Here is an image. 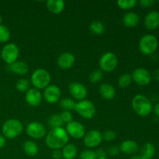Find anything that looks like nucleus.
Segmentation results:
<instances>
[{"label":"nucleus","instance_id":"nucleus-1","mask_svg":"<svg viewBox=\"0 0 159 159\" xmlns=\"http://www.w3.org/2000/svg\"><path fill=\"white\" fill-rule=\"evenodd\" d=\"M69 136L63 127L51 129L45 137V143L49 148L52 150H60L63 148L68 142Z\"/></svg>","mask_w":159,"mask_h":159},{"label":"nucleus","instance_id":"nucleus-2","mask_svg":"<svg viewBox=\"0 0 159 159\" xmlns=\"http://www.w3.org/2000/svg\"><path fill=\"white\" fill-rule=\"evenodd\" d=\"M134 111L140 116H147L153 110L152 103L147 96L138 94L134 96L131 102Z\"/></svg>","mask_w":159,"mask_h":159},{"label":"nucleus","instance_id":"nucleus-3","mask_svg":"<svg viewBox=\"0 0 159 159\" xmlns=\"http://www.w3.org/2000/svg\"><path fill=\"white\" fill-rule=\"evenodd\" d=\"M23 130V124L16 119H9L5 121L2 127V132L4 138L14 139L21 134Z\"/></svg>","mask_w":159,"mask_h":159},{"label":"nucleus","instance_id":"nucleus-4","mask_svg":"<svg viewBox=\"0 0 159 159\" xmlns=\"http://www.w3.org/2000/svg\"><path fill=\"white\" fill-rule=\"evenodd\" d=\"M51 75L43 68H37L31 75L30 82L34 87L37 89H44L51 82Z\"/></svg>","mask_w":159,"mask_h":159},{"label":"nucleus","instance_id":"nucleus-5","mask_svg":"<svg viewBox=\"0 0 159 159\" xmlns=\"http://www.w3.org/2000/svg\"><path fill=\"white\" fill-rule=\"evenodd\" d=\"M158 47V40L153 34H145L139 41V50L145 55H152L157 51Z\"/></svg>","mask_w":159,"mask_h":159},{"label":"nucleus","instance_id":"nucleus-6","mask_svg":"<svg viewBox=\"0 0 159 159\" xmlns=\"http://www.w3.org/2000/svg\"><path fill=\"white\" fill-rule=\"evenodd\" d=\"M75 110L82 118H85L86 120L92 119L96 114L95 105L93 104V102L88 100V99H84V100L76 102Z\"/></svg>","mask_w":159,"mask_h":159},{"label":"nucleus","instance_id":"nucleus-7","mask_svg":"<svg viewBox=\"0 0 159 159\" xmlns=\"http://www.w3.org/2000/svg\"><path fill=\"white\" fill-rule=\"evenodd\" d=\"M19 54H20L19 48L13 43H6L1 51L2 58L9 65L16 61L19 57Z\"/></svg>","mask_w":159,"mask_h":159},{"label":"nucleus","instance_id":"nucleus-8","mask_svg":"<svg viewBox=\"0 0 159 159\" xmlns=\"http://www.w3.org/2000/svg\"><path fill=\"white\" fill-rule=\"evenodd\" d=\"M118 65V58L113 52H107L99 59V67L102 71L110 72L115 70Z\"/></svg>","mask_w":159,"mask_h":159},{"label":"nucleus","instance_id":"nucleus-9","mask_svg":"<svg viewBox=\"0 0 159 159\" xmlns=\"http://www.w3.org/2000/svg\"><path fill=\"white\" fill-rule=\"evenodd\" d=\"M26 132L29 137L33 139H41L47 135L46 127L40 122L34 121L26 126Z\"/></svg>","mask_w":159,"mask_h":159},{"label":"nucleus","instance_id":"nucleus-10","mask_svg":"<svg viewBox=\"0 0 159 159\" xmlns=\"http://www.w3.org/2000/svg\"><path fill=\"white\" fill-rule=\"evenodd\" d=\"M132 79L138 85L145 86L152 82V75L144 68H138L131 74Z\"/></svg>","mask_w":159,"mask_h":159},{"label":"nucleus","instance_id":"nucleus-11","mask_svg":"<svg viewBox=\"0 0 159 159\" xmlns=\"http://www.w3.org/2000/svg\"><path fill=\"white\" fill-rule=\"evenodd\" d=\"M65 130H66L68 136L71 137L74 139L83 138L85 134V127L78 121L72 120L71 122L67 124Z\"/></svg>","mask_w":159,"mask_h":159},{"label":"nucleus","instance_id":"nucleus-12","mask_svg":"<svg viewBox=\"0 0 159 159\" xmlns=\"http://www.w3.org/2000/svg\"><path fill=\"white\" fill-rule=\"evenodd\" d=\"M102 134L96 130H92L85 133L83 138L84 144L89 148L98 147L102 141Z\"/></svg>","mask_w":159,"mask_h":159},{"label":"nucleus","instance_id":"nucleus-13","mask_svg":"<svg viewBox=\"0 0 159 159\" xmlns=\"http://www.w3.org/2000/svg\"><path fill=\"white\" fill-rule=\"evenodd\" d=\"M68 90H69V93L73 99L79 101V102L85 99L87 94H88L86 87L83 84L77 82H71L68 86Z\"/></svg>","mask_w":159,"mask_h":159},{"label":"nucleus","instance_id":"nucleus-14","mask_svg":"<svg viewBox=\"0 0 159 159\" xmlns=\"http://www.w3.org/2000/svg\"><path fill=\"white\" fill-rule=\"evenodd\" d=\"M43 98L48 103H56L59 102L61 96V92L57 85H50L44 89L43 91Z\"/></svg>","mask_w":159,"mask_h":159},{"label":"nucleus","instance_id":"nucleus-15","mask_svg":"<svg viewBox=\"0 0 159 159\" xmlns=\"http://www.w3.org/2000/svg\"><path fill=\"white\" fill-rule=\"evenodd\" d=\"M25 99L28 105L32 107H37L41 103L42 94L40 90L35 88H30L26 93Z\"/></svg>","mask_w":159,"mask_h":159},{"label":"nucleus","instance_id":"nucleus-16","mask_svg":"<svg viewBox=\"0 0 159 159\" xmlns=\"http://www.w3.org/2000/svg\"><path fill=\"white\" fill-rule=\"evenodd\" d=\"M75 57L71 52L62 53L59 55L57 60V65L64 70L70 69L75 65Z\"/></svg>","mask_w":159,"mask_h":159},{"label":"nucleus","instance_id":"nucleus-17","mask_svg":"<svg viewBox=\"0 0 159 159\" xmlns=\"http://www.w3.org/2000/svg\"><path fill=\"white\" fill-rule=\"evenodd\" d=\"M144 26L149 30H154L159 26V12L152 10L144 18Z\"/></svg>","mask_w":159,"mask_h":159},{"label":"nucleus","instance_id":"nucleus-18","mask_svg":"<svg viewBox=\"0 0 159 159\" xmlns=\"http://www.w3.org/2000/svg\"><path fill=\"white\" fill-rule=\"evenodd\" d=\"M120 149V152L126 155H134L139 150V146L138 143L133 140H126L121 143Z\"/></svg>","mask_w":159,"mask_h":159},{"label":"nucleus","instance_id":"nucleus-19","mask_svg":"<svg viewBox=\"0 0 159 159\" xmlns=\"http://www.w3.org/2000/svg\"><path fill=\"white\" fill-rule=\"evenodd\" d=\"M99 92L100 96L107 100L113 99L116 96V90L112 85L109 83H103L99 86Z\"/></svg>","mask_w":159,"mask_h":159},{"label":"nucleus","instance_id":"nucleus-20","mask_svg":"<svg viewBox=\"0 0 159 159\" xmlns=\"http://www.w3.org/2000/svg\"><path fill=\"white\" fill-rule=\"evenodd\" d=\"M48 10L54 14H59L65 9V3L63 0H48L46 2Z\"/></svg>","mask_w":159,"mask_h":159},{"label":"nucleus","instance_id":"nucleus-21","mask_svg":"<svg viewBox=\"0 0 159 159\" xmlns=\"http://www.w3.org/2000/svg\"><path fill=\"white\" fill-rule=\"evenodd\" d=\"M9 70L14 74H16L18 75H24L27 74L29 71V66L27 64L21 61H16V62L12 63L9 65Z\"/></svg>","mask_w":159,"mask_h":159},{"label":"nucleus","instance_id":"nucleus-22","mask_svg":"<svg viewBox=\"0 0 159 159\" xmlns=\"http://www.w3.org/2000/svg\"><path fill=\"white\" fill-rule=\"evenodd\" d=\"M140 22V16L134 12H128L124 14L123 17V23L127 27H135Z\"/></svg>","mask_w":159,"mask_h":159},{"label":"nucleus","instance_id":"nucleus-23","mask_svg":"<svg viewBox=\"0 0 159 159\" xmlns=\"http://www.w3.org/2000/svg\"><path fill=\"white\" fill-rule=\"evenodd\" d=\"M155 154V147L152 143L147 142L141 147L140 156L143 159H152Z\"/></svg>","mask_w":159,"mask_h":159},{"label":"nucleus","instance_id":"nucleus-24","mask_svg":"<svg viewBox=\"0 0 159 159\" xmlns=\"http://www.w3.org/2000/svg\"><path fill=\"white\" fill-rule=\"evenodd\" d=\"M23 149L24 153L30 157L36 156L39 152L38 145L34 141H30V140L25 141L23 146Z\"/></svg>","mask_w":159,"mask_h":159},{"label":"nucleus","instance_id":"nucleus-25","mask_svg":"<svg viewBox=\"0 0 159 159\" xmlns=\"http://www.w3.org/2000/svg\"><path fill=\"white\" fill-rule=\"evenodd\" d=\"M77 154V147L73 144H67L61 150V155L64 159H74Z\"/></svg>","mask_w":159,"mask_h":159},{"label":"nucleus","instance_id":"nucleus-26","mask_svg":"<svg viewBox=\"0 0 159 159\" xmlns=\"http://www.w3.org/2000/svg\"><path fill=\"white\" fill-rule=\"evenodd\" d=\"M76 106V102L71 98H64L59 101V107L63 111H71L75 110Z\"/></svg>","mask_w":159,"mask_h":159},{"label":"nucleus","instance_id":"nucleus-27","mask_svg":"<svg viewBox=\"0 0 159 159\" xmlns=\"http://www.w3.org/2000/svg\"><path fill=\"white\" fill-rule=\"evenodd\" d=\"M89 29L93 34H96V35H101L105 31V26L102 22L95 20L90 23Z\"/></svg>","mask_w":159,"mask_h":159},{"label":"nucleus","instance_id":"nucleus-28","mask_svg":"<svg viewBox=\"0 0 159 159\" xmlns=\"http://www.w3.org/2000/svg\"><path fill=\"white\" fill-rule=\"evenodd\" d=\"M48 124L51 129L62 127L64 123L61 118L60 114H52L48 120Z\"/></svg>","mask_w":159,"mask_h":159},{"label":"nucleus","instance_id":"nucleus-29","mask_svg":"<svg viewBox=\"0 0 159 159\" xmlns=\"http://www.w3.org/2000/svg\"><path fill=\"white\" fill-rule=\"evenodd\" d=\"M132 81V76L131 74L129 73H124L120 76L119 79H118V85L122 89H126L129 87V85L131 84Z\"/></svg>","mask_w":159,"mask_h":159},{"label":"nucleus","instance_id":"nucleus-30","mask_svg":"<svg viewBox=\"0 0 159 159\" xmlns=\"http://www.w3.org/2000/svg\"><path fill=\"white\" fill-rule=\"evenodd\" d=\"M30 82L26 79H20L16 84V89L21 93H26L30 89Z\"/></svg>","mask_w":159,"mask_h":159},{"label":"nucleus","instance_id":"nucleus-31","mask_svg":"<svg viewBox=\"0 0 159 159\" xmlns=\"http://www.w3.org/2000/svg\"><path fill=\"white\" fill-rule=\"evenodd\" d=\"M11 33L7 26L0 25V43H6L10 39Z\"/></svg>","mask_w":159,"mask_h":159},{"label":"nucleus","instance_id":"nucleus-32","mask_svg":"<svg viewBox=\"0 0 159 159\" xmlns=\"http://www.w3.org/2000/svg\"><path fill=\"white\" fill-rule=\"evenodd\" d=\"M103 78V73L101 70L96 69L92 71L89 75V81L91 83L96 84L100 82Z\"/></svg>","mask_w":159,"mask_h":159},{"label":"nucleus","instance_id":"nucleus-33","mask_svg":"<svg viewBox=\"0 0 159 159\" xmlns=\"http://www.w3.org/2000/svg\"><path fill=\"white\" fill-rule=\"evenodd\" d=\"M116 3L120 9L127 10L134 7L135 5L137 4V1L136 0H118Z\"/></svg>","mask_w":159,"mask_h":159},{"label":"nucleus","instance_id":"nucleus-34","mask_svg":"<svg viewBox=\"0 0 159 159\" xmlns=\"http://www.w3.org/2000/svg\"><path fill=\"white\" fill-rule=\"evenodd\" d=\"M79 159H97V156L95 151L86 149L81 152L79 155Z\"/></svg>","mask_w":159,"mask_h":159},{"label":"nucleus","instance_id":"nucleus-35","mask_svg":"<svg viewBox=\"0 0 159 159\" xmlns=\"http://www.w3.org/2000/svg\"><path fill=\"white\" fill-rule=\"evenodd\" d=\"M102 134V139L107 141H113L116 138V134L113 130H106Z\"/></svg>","mask_w":159,"mask_h":159},{"label":"nucleus","instance_id":"nucleus-36","mask_svg":"<svg viewBox=\"0 0 159 159\" xmlns=\"http://www.w3.org/2000/svg\"><path fill=\"white\" fill-rule=\"evenodd\" d=\"M120 147L116 145L113 146H110L107 151V154L109 155V156L111 157H115L117 156V155H120Z\"/></svg>","mask_w":159,"mask_h":159},{"label":"nucleus","instance_id":"nucleus-37","mask_svg":"<svg viewBox=\"0 0 159 159\" xmlns=\"http://www.w3.org/2000/svg\"><path fill=\"white\" fill-rule=\"evenodd\" d=\"M60 116L64 124H68L72 121V114L70 111H63L61 113Z\"/></svg>","mask_w":159,"mask_h":159},{"label":"nucleus","instance_id":"nucleus-38","mask_svg":"<svg viewBox=\"0 0 159 159\" xmlns=\"http://www.w3.org/2000/svg\"><path fill=\"white\" fill-rule=\"evenodd\" d=\"M155 3V2L154 0H141L139 1V4L144 8L152 7Z\"/></svg>","mask_w":159,"mask_h":159},{"label":"nucleus","instance_id":"nucleus-39","mask_svg":"<svg viewBox=\"0 0 159 159\" xmlns=\"http://www.w3.org/2000/svg\"><path fill=\"white\" fill-rule=\"evenodd\" d=\"M96 156H97V158H105L107 157V151H105L102 148H99L96 151Z\"/></svg>","mask_w":159,"mask_h":159},{"label":"nucleus","instance_id":"nucleus-40","mask_svg":"<svg viewBox=\"0 0 159 159\" xmlns=\"http://www.w3.org/2000/svg\"><path fill=\"white\" fill-rule=\"evenodd\" d=\"M62 155L61 151L60 150H53L52 152V158L54 159H61Z\"/></svg>","mask_w":159,"mask_h":159},{"label":"nucleus","instance_id":"nucleus-41","mask_svg":"<svg viewBox=\"0 0 159 159\" xmlns=\"http://www.w3.org/2000/svg\"><path fill=\"white\" fill-rule=\"evenodd\" d=\"M6 139L4 138L3 135L0 134V149H2L5 145H6Z\"/></svg>","mask_w":159,"mask_h":159},{"label":"nucleus","instance_id":"nucleus-42","mask_svg":"<svg viewBox=\"0 0 159 159\" xmlns=\"http://www.w3.org/2000/svg\"><path fill=\"white\" fill-rule=\"evenodd\" d=\"M154 110V113H155V114L158 117H159V102L158 103H156L155 105V107H154L153 108Z\"/></svg>","mask_w":159,"mask_h":159},{"label":"nucleus","instance_id":"nucleus-43","mask_svg":"<svg viewBox=\"0 0 159 159\" xmlns=\"http://www.w3.org/2000/svg\"><path fill=\"white\" fill-rule=\"evenodd\" d=\"M153 78L155 79V80L159 82V68L158 69L155 70V71L153 72Z\"/></svg>","mask_w":159,"mask_h":159},{"label":"nucleus","instance_id":"nucleus-44","mask_svg":"<svg viewBox=\"0 0 159 159\" xmlns=\"http://www.w3.org/2000/svg\"><path fill=\"white\" fill-rule=\"evenodd\" d=\"M130 159H143L140 155H133V156L130 158Z\"/></svg>","mask_w":159,"mask_h":159},{"label":"nucleus","instance_id":"nucleus-45","mask_svg":"<svg viewBox=\"0 0 159 159\" xmlns=\"http://www.w3.org/2000/svg\"><path fill=\"white\" fill-rule=\"evenodd\" d=\"M2 16L0 15V25L2 24Z\"/></svg>","mask_w":159,"mask_h":159},{"label":"nucleus","instance_id":"nucleus-46","mask_svg":"<svg viewBox=\"0 0 159 159\" xmlns=\"http://www.w3.org/2000/svg\"><path fill=\"white\" fill-rule=\"evenodd\" d=\"M97 159H110V158H108L107 157H105V158H97Z\"/></svg>","mask_w":159,"mask_h":159}]
</instances>
